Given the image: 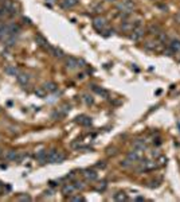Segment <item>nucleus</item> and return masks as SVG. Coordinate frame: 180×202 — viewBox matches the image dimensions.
Returning a JSON list of instances; mask_svg holds the SVG:
<instances>
[{
    "instance_id": "obj_1",
    "label": "nucleus",
    "mask_w": 180,
    "mask_h": 202,
    "mask_svg": "<svg viewBox=\"0 0 180 202\" xmlns=\"http://www.w3.org/2000/svg\"><path fill=\"white\" fill-rule=\"evenodd\" d=\"M133 8H134V3L132 0H122L117 4V11L121 14V15H127L129 16L133 12Z\"/></svg>"
},
{
    "instance_id": "obj_2",
    "label": "nucleus",
    "mask_w": 180,
    "mask_h": 202,
    "mask_svg": "<svg viewBox=\"0 0 180 202\" xmlns=\"http://www.w3.org/2000/svg\"><path fill=\"white\" fill-rule=\"evenodd\" d=\"M66 159V155L57 150H50L47 152V163H62Z\"/></svg>"
},
{
    "instance_id": "obj_3",
    "label": "nucleus",
    "mask_w": 180,
    "mask_h": 202,
    "mask_svg": "<svg viewBox=\"0 0 180 202\" xmlns=\"http://www.w3.org/2000/svg\"><path fill=\"white\" fill-rule=\"evenodd\" d=\"M155 168H157L156 159H141L140 160L139 171H152Z\"/></svg>"
},
{
    "instance_id": "obj_4",
    "label": "nucleus",
    "mask_w": 180,
    "mask_h": 202,
    "mask_svg": "<svg viewBox=\"0 0 180 202\" xmlns=\"http://www.w3.org/2000/svg\"><path fill=\"white\" fill-rule=\"evenodd\" d=\"M1 8H3L4 14H10V15H15L18 12V7L12 0H4L3 4H1Z\"/></svg>"
},
{
    "instance_id": "obj_5",
    "label": "nucleus",
    "mask_w": 180,
    "mask_h": 202,
    "mask_svg": "<svg viewBox=\"0 0 180 202\" xmlns=\"http://www.w3.org/2000/svg\"><path fill=\"white\" fill-rule=\"evenodd\" d=\"M144 35H145V30H144V27H134V29L130 31L129 38L132 39V41H134V42H139L140 39L144 38Z\"/></svg>"
},
{
    "instance_id": "obj_6",
    "label": "nucleus",
    "mask_w": 180,
    "mask_h": 202,
    "mask_svg": "<svg viewBox=\"0 0 180 202\" xmlns=\"http://www.w3.org/2000/svg\"><path fill=\"white\" fill-rule=\"evenodd\" d=\"M107 22L105 18H102V16H97V18H94L93 19V27H94L97 31L102 32L105 30V27H106Z\"/></svg>"
},
{
    "instance_id": "obj_7",
    "label": "nucleus",
    "mask_w": 180,
    "mask_h": 202,
    "mask_svg": "<svg viewBox=\"0 0 180 202\" xmlns=\"http://www.w3.org/2000/svg\"><path fill=\"white\" fill-rule=\"evenodd\" d=\"M142 152L144 151H141V150H133V151H129L128 152V155H127V158L129 159V160H132V162H140L142 159Z\"/></svg>"
},
{
    "instance_id": "obj_8",
    "label": "nucleus",
    "mask_w": 180,
    "mask_h": 202,
    "mask_svg": "<svg viewBox=\"0 0 180 202\" xmlns=\"http://www.w3.org/2000/svg\"><path fill=\"white\" fill-rule=\"evenodd\" d=\"M168 49L169 51L174 54H180V39H171L168 42Z\"/></svg>"
},
{
    "instance_id": "obj_9",
    "label": "nucleus",
    "mask_w": 180,
    "mask_h": 202,
    "mask_svg": "<svg viewBox=\"0 0 180 202\" xmlns=\"http://www.w3.org/2000/svg\"><path fill=\"white\" fill-rule=\"evenodd\" d=\"M75 123L79 124V125H82V127H90L93 123V120H92V117L86 116V115H81V116L75 117Z\"/></svg>"
},
{
    "instance_id": "obj_10",
    "label": "nucleus",
    "mask_w": 180,
    "mask_h": 202,
    "mask_svg": "<svg viewBox=\"0 0 180 202\" xmlns=\"http://www.w3.org/2000/svg\"><path fill=\"white\" fill-rule=\"evenodd\" d=\"M34 39H35V42H36V44H38V46H41L42 49H44V50H48V47L51 46V44L47 42V39L44 38L43 35H41V34H36L34 37Z\"/></svg>"
},
{
    "instance_id": "obj_11",
    "label": "nucleus",
    "mask_w": 180,
    "mask_h": 202,
    "mask_svg": "<svg viewBox=\"0 0 180 202\" xmlns=\"http://www.w3.org/2000/svg\"><path fill=\"white\" fill-rule=\"evenodd\" d=\"M75 191H77V189H75V186H74V183H65L63 186H62V194H63L65 197H67V198H69L70 196H73Z\"/></svg>"
},
{
    "instance_id": "obj_12",
    "label": "nucleus",
    "mask_w": 180,
    "mask_h": 202,
    "mask_svg": "<svg viewBox=\"0 0 180 202\" xmlns=\"http://www.w3.org/2000/svg\"><path fill=\"white\" fill-rule=\"evenodd\" d=\"M65 65H66L67 69L73 70V69L79 67V61L77 59V58H74V57H67L66 59H65Z\"/></svg>"
},
{
    "instance_id": "obj_13",
    "label": "nucleus",
    "mask_w": 180,
    "mask_h": 202,
    "mask_svg": "<svg viewBox=\"0 0 180 202\" xmlns=\"http://www.w3.org/2000/svg\"><path fill=\"white\" fill-rule=\"evenodd\" d=\"M47 51L51 54V55H53V57H55V58H65L63 50H62V49H59V47H57V46H50Z\"/></svg>"
},
{
    "instance_id": "obj_14",
    "label": "nucleus",
    "mask_w": 180,
    "mask_h": 202,
    "mask_svg": "<svg viewBox=\"0 0 180 202\" xmlns=\"http://www.w3.org/2000/svg\"><path fill=\"white\" fill-rule=\"evenodd\" d=\"M79 3V0H60V7L63 10H70Z\"/></svg>"
},
{
    "instance_id": "obj_15",
    "label": "nucleus",
    "mask_w": 180,
    "mask_h": 202,
    "mask_svg": "<svg viewBox=\"0 0 180 202\" xmlns=\"http://www.w3.org/2000/svg\"><path fill=\"white\" fill-rule=\"evenodd\" d=\"M16 80H18V82H19L20 85L26 86V85H28V82H30V76L27 73H19L16 76Z\"/></svg>"
},
{
    "instance_id": "obj_16",
    "label": "nucleus",
    "mask_w": 180,
    "mask_h": 202,
    "mask_svg": "<svg viewBox=\"0 0 180 202\" xmlns=\"http://www.w3.org/2000/svg\"><path fill=\"white\" fill-rule=\"evenodd\" d=\"M10 37V29L8 24H0V41H4Z\"/></svg>"
},
{
    "instance_id": "obj_17",
    "label": "nucleus",
    "mask_w": 180,
    "mask_h": 202,
    "mask_svg": "<svg viewBox=\"0 0 180 202\" xmlns=\"http://www.w3.org/2000/svg\"><path fill=\"white\" fill-rule=\"evenodd\" d=\"M19 152H16V151H8L6 155H4V158L7 159V160H10V162H18L19 160Z\"/></svg>"
},
{
    "instance_id": "obj_18",
    "label": "nucleus",
    "mask_w": 180,
    "mask_h": 202,
    "mask_svg": "<svg viewBox=\"0 0 180 202\" xmlns=\"http://www.w3.org/2000/svg\"><path fill=\"white\" fill-rule=\"evenodd\" d=\"M82 174H83V177H85L88 181H90V182L97 179V173H95L94 170H90V168H88V170H83Z\"/></svg>"
},
{
    "instance_id": "obj_19",
    "label": "nucleus",
    "mask_w": 180,
    "mask_h": 202,
    "mask_svg": "<svg viewBox=\"0 0 180 202\" xmlns=\"http://www.w3.org/2000/svg\"><path fill=\"white\" fill-rule=\"evenodd\" d=\"M4 72L8 74V76H12V77H15V76H18L19 74V69L16 66H12V65H8V66H6L4 67Z\"/></svg>"
},
{
    "instance_id": "obj_20",
    "label": "nucleus",
    "mask_w": 180,
    "mask_h": 202,
    "mask_svg": "<svg viewBox=\"0 0 180 202\" xmlns=\"http://www.w3.org/2000/svg\"><path fill=\"white\" fill-rule=\"evenodd\" d=\"M43 88H44V90L47 92V93H54V92L58 89V86H57V84H55V82L48 81V82H46V84L43 85Z\"/></svg>"
},
{
    "instance_id": "obj_21",
    "label": "nucleus",
    "mask_w": 180,
    "mask_h": 202,
    "mask_svg": "<svg viewBox=\"0 0 180 202\" xmlns=\"http://www.w3.org/2000/svg\"><path fill=\"white\" fill-rule=\"evenodd\" d=\"M133 148L136 150H141V151H145L147 150V143L142 139H137L133 142Z\"/></svg>"
},
{
    "instance_id": "obj_22",
    "label": "nucleus",
    "mask_w": 180,
    "mask_h": 202,
    "mask_svg": "<svg viewBox=\"0 0 180 202\" xmlns=\"http://www.w3.org/2000/svg\"><path fill=\"white\" fill-rule=\"evenodd\" d=\"M35 158H36V160H39L42 164L47 163V151H44V150H42V151H39L38 154L35 155Z\"/></svg>"
},
{
    "instance_id": "obj_23",
    "label": "nucleus",
    "mask_w": 180,
    "mask_h": 202,
    "mask_svg": "<svg viewBox=\"0 0 180 202\" xmlns=\"http://www.w3.org/2000/svg\"><path fill=\"white\" fill-rule=\"evenodd\" d=\"M113 199L114 201H118V202H122V201H128L129 198H128V196L124 191H118L113 196Z\"/></svg>"
},
{
    "instance_id": "obj_24",
    "label": "nucleus",
    "mask_w": 180,
    "mask_h": 202,
    "mask_svg": "<svg viewBox=\"0 0 180 202\" xmlns=\"http://www.w3.org/2000/svg\"><path fill=\"white\" fill-rule=\"evenodd\" d=\"M4 46H6V47H12L14 44L16 43V38H15V35H10V37H8V38H6L4 39Z\"/></svg>"
},
{
    "instance_id": "obj_25",
    "label": "nucleus",
    "mask_w": 180,
    "mask_h": 202,
    "mask_svg": "<svg viewBox=\"0 0 180 202\" xmlns=\"http://www.w3.org/2000/svg\"><path fill=\"white\" fill-rule=\"evenodd\" d=\"M148 32L152 35H159L161 32V27L159 24H151L148 27Z\"/></svg>"
},
{
    "instance_id": "obj_26",
    "label": "nucleus",
    "mask_w": 180,
    "mask_h": 202,
    "mask_svg": "<svg viewBox=\"0 0 180 202\" xmlns=\"http://www.w3.org/2000/svg\"><path fill=\"white\" fill-rule=\"evenodd\" d=\"M34 93H35V96H36V97H41V98H44L46 96H47V92L44 90L43 86H39V88H36L34 90Z\"/></svg>"
},
{
    "instance_id": "obj_27",
    "label": "nucleus",
    "mask_w": 180,
    "mask_h": 202,
    "mask_svg": "<svg viewBox=\"0 0 180 202\" xmlns=\"http://www.w3.org/2000/svg\"><path fill=\"white\" fill-rule=\"evenodd\" d=\"M121 30H122V31H132L133 30V23L128 22V20H124V22L121 23Z\"/></svg>"
},
{
    "instance_id": "obj_28",
    "label": "nucleus",
    "mask_w": 180,
    "mask_h": 202,
    "mask_svg": "<svg viewBox=\"0 0 180 202\" xmlns=\"http://www.w3.org/2000/svg\"><path fill=\"white\" fill-rule=\"evenodd\" d=\"M167 160H168V159L165 158L164 155H159L157 158H156V163H157V167H163V166H165V164H167Z\"/></svg>"
},
{
    "instance_id": "obj_29",
    "label": "nucleus",
    "mask_w": 180,
    "mask_h": 202,
    "mask_svg": "<svg viewBox=\"0 0 180 202\" xmlns=\"http://www.w3.org/2000/svg\"><path fill=\"white\" fill-rule=\"evenodd\" d=\"M92 89L95 92V93H98V95H101V96H104V97H107V90H105V89H102V88H98L97 85H92Z\"/></svg>"
},
{
    "instance_id": "obj_30",
    "label": "nucleus",
    "mask_w": 180,
    "mask_h": 202,
    "mask_svg": "<svg viewBox=\"0 0 180 202\" xmlns=\"http://www.w3.org/2000/svg\"><path fill=\"white\" fill-rule=\"evenodd\" d=\"M160 185H161L160 179H152V181H149V182H147V186L151 187V189H156V187H159Z\"/></svg>"
},
{
    "instance_id": "obj_31",
    "label": "nucleus",
    "mask_w": 180,
    "mask_h": 202,
    "mask_svg": "<svg viewBox=\"0 0 180 202\" xmlns=\"http://www.w3.org/2000/svg\"><path fill=\"white\" fill-rule=\"evenodd\" d=\"M74 186H75V189L79 190V191H82V190L86 189L85 182H82V181H75V182H74Z\"/></svg>"
},
{
    "instance_id": "obj_32",
    "label": "nucleus",
    "mask_w": 180,
    "mask_h": 202,
    "mask_svg": "<svg viewBox=\"0 0 180 202\" xmlns=\"http://www.w3.org/2000/svg\"><path fill=\"white\" fill-rule=\"evenodd\" d=\"M121 166H122V167H125V168H129V167H132L133 164H134V162H132V160H129V159H125V160H122L121 162Z\"/></svg>"
},
{
    "instance_id": "obj_33",
    "label": "nucleus",
    "mask_w": 180,
    "mask_h": 202,
    "mask_svg": "<svg viewBox=\"0 0 180 202\" xmlns=\"http://www.w3.org/2000/svg\"><path fill=\"white\" fill-rule=\"evenodd\" d=\"M83 101H85L86 104L88 105H90V104H93V102H94V100H93V97L92 96H89V95H83Z\"/></svg>"
},
{
    "instance_id": "obj_34",
    "label": "nucleus",
    "mask_w": 180,
    "mask_h": 202,
    "mask_svg": "<svg viewBox=\"0 0 180 202\" xmlns=\"http://www.w3.org/2000/svg\"><path fill=\"white\" fill-rule=\"evenodd\" d=\"M16 199H18V201H31L32 198L30 196H27V194H24V196H18Z\"/></svg>"
},
{
    "instance_id": "obj_35",
    "label": "nucleus",
    "mask_w": 180,
    "mask_h": 202,
    "mask_svg": "<svg viewBox=\"0 0 180 202\" xmlns=\"http://www.w3.org/2000/svg\"><path fill=\"white\" fill-rule=\"evenodd\" d=\"M106 182L105 181H102V182H100V185H98V187H97V191H104L105 189H106Z\"/></svg>"
},
{
    "instance_id": "obj_36",
    "label": "nucleus",
    "mask_w": 180,
    "mask_h": 202,
    "mask_svg": "<svg viewBox=\"0 0 180 202\" xmlns=\"http://www.w3.org/2000/svg\"><path fill=\"white\" fill-rule=\"evenodd\" d=\"M69 199H70V201H77V202H79V201H85V198H83V197H81V196H75V197L70 196Z\"/></svg>"
},
{
    "instance_id": "obj_37",
    "label": "nucleus",
    "mask_w": 180,
    "mask_h": 202,
    "mask_svg": "<svg viewBox=\"0 0 180 202\" xmlns=\"http://www.w3.org/2000/svg\"><path fill=\"white\" fill-rule=\"evenodd\" d=\"M159 155H160V152H159V150H153V151H152L151 152V158L152 159H153V158H157V156H159Z\"/></svg>"
},
{
    "instance_id": "obj_38",
    "label": "nucleus",
    "mask_w": 180,
    "mask_h": 202,
    "mask_svg": "<svg viewBox=\"0 0 180 202\" xmlns=\"http://www.w3.org/2000/svg\"><path fill=\"white\" fill-rule=\"evenodd\" d=\"M95 167L97 168H105L106 167V163H105V162H102V163H97L95 164Z\"/></svg>"
},
{
    "instance_id": "obj_39",
    "label": "nucleus",
    "mask_w": 180,
    "mask_h": 202,
    "mask_svg": "<svg viewBox=\"0 0 180 202\" xmlns=\"http://www.w3.org/2000/svg\"><path fill=\"white\" fill-rule=\"evenodd\" d=\"M50 186H53V187L59 186V182H55V181H50Z\"/></svg>"
},
{
    "instance_id": "obj_40",
    "label": "nucleus",
    "mask_w": 180,
    "mask_h": 202,
    "mask_svg": "<svg viewBox=\"0 0 180 202\" xmlns=\"http://www.w3.org/2000/svg\"><path fill=\"white\" fill-rule=\"evenodd\" d=\"M23 23H27V24H31V20L28 19V18H23Z\"/></svg>"
},
{
    "instance_id": "obj_41",
    "label": "nucleus",
    "mask_w": 180,
    "mask_h": 202,
    "mask_svg": "<svg viewBox=\"0 0 180 202\" xmlns=\"http://www.w3.org/2000/svg\"><path fill=\"white\" fill-rule=\"evenodd\" d=\"M175 19H176V22H177V23H180V12L177 14L176 16H175Z\"/></svg>"
},
{
    "instance_id": "obj_42",
    "label": "nucleus",
    "mask_w": 180,
    "mask_h": 202,
    "mask_svg": "<svg viewBox=\"0 0 180 202\" xmlns=\"http://www.w3.org/2000/svg\"><path fill=\"white\" fill-rule=\"evenodd\" d=\"M83 77H85V74H83V73H79V74H78V78L79 80H82Z\"/></svg>"
},
{
    "instance_id": "obj_43",
    "label": "nucleus",
    "mask_w": 180,
    "mask_h": 202,
    "mask_svg": "<svg viewBox=\"0 0 180 202\" xmlns=\"http://www.w3.org/2000/svg\"><path fill=\"white\" fill-rule=\"evenodd\" d=\"M136 201H144V198H142V197H137Z\"/></svg>"
},
{
    "instance_id": "obj_44",
    "label": "nucleus",
    "mask_w": 180,
    "mask_h": 202,
    "mask_svg": "<svg viewBox=\"0 0 180 202\" xmlns=\"http://www.w3.org/2000/svg\"><path fill=\"white\" fill-rule=\"evenodd\" d=\"M44 196H51V191H44Z\"/></svg>"
},
{
    "instance_id": "obj_45",
    "label": "nucleus",
    "mask_w": 180,
    "mask_h": 202,
    "mask_svg": "<svg viewBox=\"0 0 180 202\" xmlns=\"http://www.w3.org/2000/svg\"><path fill=\"white\" fill-rule=\"evenodd\" d=\"M4 14V11H3V8H0V15H3Z\"/></svg>"
},
{
    "instance_id": "obj_46",
    "label": "nucleus",
    "mask_w": 180,
    "mask_h": 202,
    "mask_svg": "<svg viewBox=\"0 0 180 202\" xmlns=\"http://www.w3.org/2000/svg\"><path fill=\"white\" fill-rule=\"evenodd\" d=\"M106 1H109V3H114L116 0H106Z\"/></svg>"
},
{
    "instance_id": "obj_47",
    "label": "nucleus",
    "mask_w": 180,
    "mask_h": 202,
    "mask_svg": "<svg viewBox=\"0 0 180 202\" xmlns=\"http://www.w3.org/2000/svg\"><path fill=\"white\" fill-rule=\"evenodd\" d=\"M1 187H3V185H1V183H0V191H1Z\"/></svg>"
},
{
    "instance_id": "obj_48",
    "label": "nucleus",
    "mask_w": 180,
    "mask_h": 202,
    "mask_svg": "<svg viewBox=\"0 0 180 202\" xmlns=\"http://www.w3.org/2000/svg\"><path fill=\"white\" fill-rule=\"evenodd\" d=\"M0 156H1V148H0Z\"/></svg>"
}]
</instances>
